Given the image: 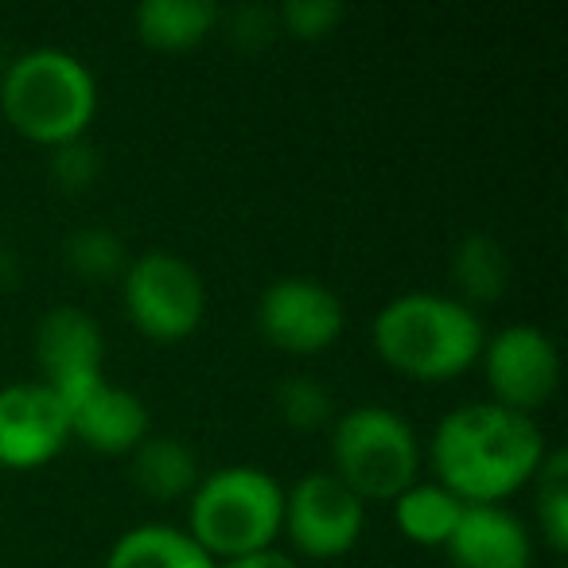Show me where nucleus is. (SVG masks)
<instances>
[{
	"mask_svg": "<svg viewBox=\"0 0 568 568\" xmlns=\"http://www.w3.org/2000/svg\"><path fill=\"white\" fill-rule=\"evenodd\" d=\"M545 452L549 448L537 420L495 402L444 413L428 444L436 483L464 506H503L534 483Z\"/></svg>",
	"mask_w": 568,
	"mask_h": 568,
	"instance_id": "nucleus-1",
	"label": "nucleus"
},
{
	"mask_svg": "<svg viewBox=\"0 0 568 568\" xmlns=\"http://www.w3.org/2000/svg\"><path fill=\"white\" fill-rule=\"evenodd\" d=\"M371 343L405 378L452 382L479 363L487 332L459 296L402 293L374 316Z\"/></svg>",
	"mask_w": 568,
	"mask_h": 568,
	"instance_id": "nucleus-2",
	"label": "nucleus"
},
{
	"mask_svg": "<svg viewBox=\"0 0 568 568\" xmlns=\"http://www.w3.org/2000/svg\"><path fill=\"white\" fill-rule=\"evenodd\" d=\"M0 113L20 136L63 149L87 136L98 113L94 71L63 48H32L0 74Z\"/></svg>",
	"mask_w": 568,
	"mask_h": 568,
	"instance_id": "nucleus-3",
	"label": "nucleus"
},
{
	"mask_svg": "<svg viewBox=\"0 0 568 568\" xmlns=\"http://www.w3.org/2000/svg\"><path fill=\"white\" fill-rule=\"evenodd\" d=\"M284 526V487L253 464H230L203 475L187 495V534L214 560L273 549Z\"/></svg>",
	"mask_w": 568,
	"mask_h": 568,
	"instance_id": "nucleus-4",
	"label": "nucleus"
},
{
	"mask_svg": "<svg viewBox=\"0 0 568 568\" xmlns=\"http://www.w3.org/2000/svg\"><path fill=\"white\" fill-rule=\"evenodd\" d=\"M420 444L413 425L389 405H355L332 428V475L347 483L363 503H394L417 483Z\"/></svg>",
	"mask_w": 568,
	"mask_h": 568,
	"instance_id": "nucleus-5",
	"label": "nucleus"
},
{
	"mask_svg": "<svg viewBox=\"0 0 568 568\" xmlns=\"http://www.w3.org/2000/svg\"><path fill=\"white\" fill-rule=\"evenodd\" d=\"M121 304L144 339L180 343L199 332L206 316V284L187 257L172 250H149L121 273Z\"/></svg>",
	"mask_w": 568,
	"mask_h": 568,
	"instance_id": "nucleus-6",
	"label": "nucleus"
},
{
	"mask_svg": "<svg viewBox=\"0 0 568 568\" xmlns=\"http://www.w3.org/2000/svg\"><path fill=\"white\" fill-rule=\"evenodd\" d=\"M366 529V503L332 471H312L284 490V526L293 549L308 560H339Z\"/></svg>",
	"mask_w": 568,
	"mask_h": 568,
	"instance_id": "nucleus-7",
	"label": "nucleus"
},
{
	"mask_svg": "<svg viewBox=\"0 0 568 568\" xmlns=\"http://www.w3.org/2000/svg\"><path fill=\"white\" fill-rule=\"evenodd\" d=\"M257 332L284 355H324L343 335V301L324 281L281 276L257 296Z\"/></svg>",
	"mask_w": 568,
	"mask_h": 568,
	"instance_id": "nucleus-8",
	"label": "nucleus"
},
{
	"mask_svg": "<svg viewBox=\"0 0 568 568\" xmlns=\"http://www.w3.org/2000/svg\"><path fill=\"white\" fill-rule=\"evenodd\" d=\"M483 374H487L490 402L534 417L560 382L557 343L534 324H510L483 343Z\"/></svg>",
	"mask_w": 568,
	"mask_h": 568,
	"instance_id": "nucleus-9",
	"label": "nucleus"
},
{
	"mask_svg": "<svg viewBox=\"0 0 568 568\" xmlns=\"http://www.w3.org/2000/svg\"><path fill=\"white\" fill-rule=\"evenodd\" d=\"M63 402L67 428L79 444L102 452V456H129L149 436V409L133 389H121L98 374L59 382L51 386Z\"/></svg>",
	"mask_w": 568,
	"mask_h": 568,
	"instance_id": "nucleus-10",
	"label": "nucleus"
},
{
	"mask_svg": "<svg viewBox=\"0 0 568 568\" xmlns=\"http://www.w3.org/2000/svg\"><path fill=\"white\" fill-rule=\"evenodd\" d=\"M71 440L67 413L48 382H12L0 389V467L36 471Z\"/></svg>",
	"mask_w": 568,
	"mask_h": 568,
	"instance_id": "nucleus-11",
	"label": "nucleus"
},
{
	"mask_svg": "<svg viewBox=\"0 0 568 568\" xmlns=\"http://www.w3.org/2000/svg\"><path fill=\"white\" fill-rule=\"evenodd\" d=\"M452 568H529L534 537L526 521L506 506H464L456 534L448 537Z\"/></svg>",
	"mask_w": 568,
	"mask_h": 568,
	"instance_id": "nucleus-12",
	"label": "nucleus"
},
{
	"mask_svg": "<svg viewBox=\"0 0 568 568\" xmlns=\"http://www.w3.org/2000/svg\"><path fill=\"white\" fill-rule=\"evenodd\" d=\"M36 363H40L48 386L98 374L105 363V335L90 312L74 304H59L36 324Z\"/></svg>",
	"mask_w": 568,
	"mask_h": 568,
	"instance_id": "nucleus-13",
	"label": "nucleus"
},
{
	"mask_svg": "<svg viewBox=\"0 0 568 568\" xmlns=\"http://www.w3.org/2000/svg\"><path fill=\"white\" fill-rule=\"evenodd\" d=\"M105 568H219V560L180 526L144 521L113 541Z\"/></svg>",
	"mask_w": 568,
	"mask_h": 568,
	"instance_id": "nucleus-14",
	"label": "nucleus"
},
{
	"mask_svg": "<svg viewBox=\"0 0 568 568\" xmlns=\"http://www.w3.org/2000/svg\"><path fill=\"white\" fill-rule=\"evenodd\" d=\"M219 17V4L211 0H144L136 4L133 24L152 51H187L214 32Z\"/></svg>",
	"mask_w": 568,
	"mask_h": 568,
	"instance_id": "nucleus-15",
	"label": "nucleus"
},
{
	"mask_svg": "<svg viewBox=\"0 0 568 568\" xmlns=\"http://www.w3.org/2000/svg\"><path fill=\"white\" fill-rule=\"evenodd\" d=\"M133 483L144 490L149 498L160 503H172V498H187L195 490L199 475V456L175 436H144L133 452Z\"/></svg>",
	"mask_w": 568,
	"mask_h": 568,
	"instance_id": "nucleus-16",
	"label": "nucleus"
},
{
	"mask_svg": "<svg viewBox=\"0 0 568 568\" xmlns=\"http://www.w3.org/2000/svg\"><path fill=\"white\" fill-rule=\"evenodd\" d=\"M459 514H464V503L452 490H444L436 479L413 483L394 498L397 529H402L405 541L420 545V549H444L448 537L456 534Z\"/></svg>",
	"mask_w": 568,
	"mask_h": 568,
	"instance_id": "nucleus-17",
	"label": "nucleus"
},
{
	"mask_svg": "<svg viewBox=\"0 0 568 568\" xmlns=\"http://www.w3.org/2000/svg\"><path fill=\"white\" fill-rule=\"evenodd\" d=\"M452 276H456L464 304H487L498 301L506 288V276H510V261H506L503 245L487 234H467L456 245V257H452Z\"/></svg>",
	"mask_w": 568,
	"mask_h": 568,
	"instance_id": "nucleus-18",
	"label": "nucleus"
},
{
	"mask_svg": "<svg viewBox=\"0 0 568 568\" xmlns=\"http://www.w3.org/2000/svg\"><path fill=\"white\" fill-rule=\"evenodd\" d=\"M537 483V529L552 552L568 549V456L565 452H545Z\"/></svg>",
	"mask_w": 568,
	"mask_h": 568,
	"instance_id": "nucleus-19",
	"label": "nucleus"
},
{
	"mask_svg": "<svg viewBox=\"0 0 568 568\" xmlns=\"http://www.w3.org/2000/svg\"><path fill=\"white\" fill-rule=\"evenodd\" d=\"M67 265H71L74 273L98 281V276H121L129 261H125L121 237L94 226V230H79V234L67 237Z\"/></svg>",
	"mask_w": 568,
	"mask_h": 568,
	"instance_id": "nucleus-20",
	"label": "nucleus"
},
{
	"mask_svg": "<svg viewBox=\"0 0 568 568\" xmlns=\"http://www.w3.org/2000/svg\"><path fill=\"white\" fill-rule=\"evenodd\" d=\"M276 413L284 417V425L312 433V428L332 420V394L312 378H288L276 386Z\"/></svg>",
	"mask_w": 568,
	"mask_h": 568,
	"instance_id": "nucleus-21",
	"label": "nucleus"
},
{
	"mask_svg": "<svg viewBox=\"0 0 568 568\" xmlns=\"http://www.w3.org/2000/svg\"><path fill=\"white\" fill-rule=\"evenodd\" d=\"M343 17H347V9L335 0H288V4H281V24L296 40H324L339 28Z\"/></svg>",
	"mask_w": 568,
	"mask_h": 568,
	"instance_id": "nucleus-22",
	"label": "nucleus"
},
{
	"mask_svg": "<svg viewBox=\"0 0 568 568\" xmlns=\"http://www.w3.org/2000/svg\"><path fill=\"white\" fill-rule=\"evenodd\" d=\"M55 175H59V183L63 187H87L90 180H94V172H98V160H94V152L87 149L82 141H74V144H63V149H55Z\"/></svg>",
	"mask_w": 568,
	"mask_h": 568,
	"instance_id": "nucleus-23",
	"label": "nucleus"
},
{
	"mask_svg": "<svg viewBox=\"0 0 568 568\" xmlns=\"http://www.w3.org/2000/svg\"><path fill=\"white\" fill-rule=\"evenodd\" d=\"M219 568H301L296 557L281 549H257V552H245V557H234V560H222Z\"/></svg>",
	"mask_w": 568,
	"mask_h": 568,
	"instance_id": "nucleus-24",
	"label": "nucleus"
},
{
	"mask_svg": "<svg viewBox=\"0 0 568 568\" xmlns=\"http://www.w3.org/2000/svg\"><path fill=\"white\" fill-rule=\"evenodd\" d=\"M4 67H9V59H4V43H0V74H4Z\"/></svg>",
	"mask_w": 568,
	"mask_h": 568,
	"instance_id": "nucleus-25",
	"label": "nucleus"
}]
</instances>
